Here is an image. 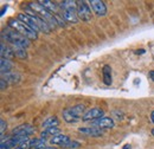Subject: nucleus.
Returning <instances> with one entry per match:
<instances>
[{
  "label": "nucleus",
  "instance_id": "5",
  "mask_svg": "<svg viewBox=\"0 0 154 149\" xmlns=\"http://www.w3.org/2000/svg\"><path fill=\"white\" fill-rule=\"evenodd\" d=\"M85 107L84 104H76L71 108H68L63 110V118L68 123H76L79 121L81 117L84 116L85 114Z\"/></svg>",
  "mask_w": 154,
  "mask_h": 149
},
{
  "label": "nucleus",
  "instance_id": "28",
  "mask_svg": "<svg viewBox=\"0 0 154 149\" xmlns=\"http://www.w3.org/2000/svg\"><path fill=\"white\" fill-rule=\"evenodd\" d=\"M149 78L152 79L154 82V70H152V71H149Z\"/></svg>",
  "mask_w": 154,
  "mask_h": 149
},
{
  "label": "nucleus",
  "instance_id": "4",
  "mask_svg": "<svg viewBox=\"0 0 154 149\" xmlns=\"http://www.w3.org/2000/svg\"><path fill=\"white\" fill-rule=\"evenodd\" d=\"M8 27H11L12 30L17 31L21 36L26 37L29 40H36L38 38V33L36 31H33L30 26H27L25 23H23L19 19H10L8 20Z\"/></svg>",
  "mask_w": 154,
  "mask_h": 149
},
{
  "label": "nucleus",
  "instance_id": "21",
  "mask_svg": "<svg viewBox=\"0 0 154 149\" xmlns=\"http://www.w3.org/2000/svg\"><path fill=\"white\" fill-rule=\"evenodd\" d=\"M2 78L7 82V83H10V84H16V83H19L20 81V74L18 72H10V74H6L2 76Z\"/></svg>",
  "mask_w": 154,
  "mask_h": 149
},
{
  "label": "nucleus",
  "instance_id": "11",
  "mask_svg": "<svg viewBox=\"0 0 154 149\" xmlns=\"http://www.w3.org/2000/svg\"><path fill=\"white\" fill-rule=\"evenodd\" d=\"M104 111L100 108H93V109H89L88 111L84 114V116L82 117V121H96L98 118L103 117Z\"/></svg>",
  "mask_w": 154,
  "mask_h": 149
},
{
  "label": "nucleus",
  "instance_id": "30",
  "mask_svg": "<svg viewBox=\"0 0 154 149\" xmlns=\"http://www.w3.org/2000/svg\"><path fill=\"white\" fill-rule=\"evenodd\" d=\"M143 52H145V50H137V51H136V53H137V55H139V53H140V55H142Z\"/></svg>",
  "mask_w": 154,
  "mask_h": 149
},
{
  "label": "nucleus",
  "instance_id": "17",
  "mask_svg": "<svg viewBox=\"0 0 154 149\" xmlns=\"http://www.w3.org/2000/svg\"><path fill=\"white\" fill-rule=\"evenodd\" d=\"M12 68H13V64L11 63V60H10V59L1 58V60H0V70H1V74H2V76H4V74H6L12 72V71H11V70H12Z\"/></svg>",
  "mask_w": 154,
  "mask_h": 149
},
{
  "label": "nucleus",
  "instance_id": "12",
  "mask_svg": "<svg viewBox=\"0 0 154 149\" xmlns=\"http://www.w3.org/2000/svg\"><path fill=\"white\" fill-rule=\"evenodd\" d=\"M93 124L97 127V128H103V129H112V128H114L115 127V122H114V120L113 118H110V117H101V118H98L96 121H93Z\"/></svg>",
  "mask_w": 154,
  "mask_h": 149
},
{
  "label": "nucleus",
  "instance_id": "1",
  "mask_svg": "<svg viewBox=\"0 0 154 149\" xmlns=\"http://www.w3.org/2000/svg\"><path fill=\"white\" fill-rule=\"evenodd\" d=\"M27 8L30 10V11H32L33 13H36L37 16H39L40 18H43L49 25H50V27H51V30L52 29H55L56 26H57V20L55 18V14L54 13H51L49 10H46L39 1H36V2H30V4H27Z\"/></svg>",
  "mask_w": 154,
  "mask_h": 149
},
{
  "label": "nucleus",
  "instance_id": "10",
  "mask_svg": "<svg viewBox=\"0 0 154 149\" xmlns=\"http://www.w3.org/2000/svg\"><path fill=\"white\" fill-rule=\"evenodd\" d=\"M13 135H18V136H30L32 134H35V128L31 124H20L18 127H16L12 130Z\"/></svg>",
  "mask_w": 154,
  "mask_h": 149
},
{
  "label": "nucleus",
  "instance_id": "22",
  "mask_svg": "<svg viewBox=\"0 0 154 149\" xmlns=\"http://www.w3.org/2000/svg\"><path fill=\"white\" fill-rule=\"evenodd\" d=\"M59 134V128L57 127H54V128H49V129H45V130H43L40 132V137L42 138H46V137H54V136H56Z\"/></svg>",
  "mask_w": 154,
  "mask_h": 149
},
{
  "label": "nucleus",
  "instance_id": "31",
  "mask_svg": "<svg viewBox=\"0 0 154 149\" xmlns=\"http://www.w3.org/2000/svg\"><path fill=\"white\" fill-rule=\"evenodd\" d=\"M45 149H57L56 147H46Z\"/></svg>",
  "mask_w": 154,
  "mask_h": 149
},
{
  "label": "nucleus",
  "instance_id": "23",
  "mask_svg": "<svg viewBox=\"0 0 154 149\" xmlns=\"http://www.w3.org/2000/svg\"><path fill=\"white\" fill-rule=\"evenodd\" d=\"M12 49H13V52H14V56L20 58V59H25L27 57L26 53V50L21 46H16V45H12Z\"/></svg>",
  "mask_w": 154,
  "mask_h": 149
},
{
  "label": "nucleus",
  "instance_id": "6",
  "mask_svg": "<svg viewBox=\"0 0 154 149\" xmlns=\"http://www.w3.org/2000/svg\"><path fill=\"white\" fill-rule=\"evenodd\" d=\"M77 16L82 21H89L93 18L90 5L87 1H78L77 2Z\"/></svg>",
  "mask_w": 154,
  "mask_h": 149
},
{
  "label": "nucleus",
  "instance_id": "7",
  "mask_svg": "<svg viewBox=\"0 0 154 149\" xmlns=\"http://www.w3.org/2000/svg\"><path fill=\"white\" fill-rule=\"evenodd\" d=\"M29 136H18V135H13L12 137L7 138L6 141H2L0 143V148L1 149H12L13 147H18L23 142L27 141Z\"/></svg>",
  "mask_w": 154,
  "mask_h": 149
},
{
  "label": "nucleus",
  "instance_id": "15",
  "mask_svg": "<svg viewBox=\"0 0 154 149\" xmlns=\"http://www.w3.org/2000/svg\"><path fill=\"white\" fill-rule=\"evenodd\" d=\"M0 55H1V58H6V59L13 58L14 52H13L12 46H8V45H5V43H1V45H0Z\"/></svg>",
  "mask_w": 154,
  "mask_h": 149
},
{
  "label": "nucleus",
  "instance_id": "3",
  "mask_svg": "<svg viewBox=\"0 0 154 149\" xmlns=\"http://www.w3.org/2000/svg\"><path fill=\"white\" fill-rule=\"evenodd\" d=\"M59 8L62 10L60 16L64 18L65 21L77 24L78 21V16H77V2L71 1V0H65L62 1L59 5Z\"/></svg>",
  "mask_w": 154,
  "mask_h": 149
},
{
  "label": "nucleus",
  "instance_id": "27",
  "mask_svg": "<svg viewBox=\"0 0 154 149\" xmlns=\"http://www.w3.org/2000/svg\"><path fill=\"white\" fill-rule=\"evenodd\" d=\"M0 84H1L0 89H1V91H4V90L6 89V87H7V82H6L4 78H1V81H0Z\"/></svg>",
  "mask_w": 154,
  "mask_h": 149
},
{
  "label": "nucleus",
  "instance_id": "25",
  "mask_svg": "<svg viewBox=\"0 0 154 149\" xmlns=\"http://www.w3.org/2000/svg\"><path fill=\"white\" fill-rule=\"evenodd\" d=\"M6 129H7V123L4 118H1L0 120V132H1V135H4V131Z\"/></svg>",
  "mask_w": 154,
  "mask_h": 149
},
{
  "label": "nucleus",
  "instance_id": "19",
  "mask_svg": "<svg viewBox=\"0 0 154 149\" xmlns=\"http://www.w3.org/2000/svg\"><path fill=\"white\" fill-rule=\"evenodd\" d=\"M30 148L31 149H45L46 148V142L44 138L38 137V138H33L30 142Z\"/></svg>",
  "mask_w": 154,
  "mask_h": 149
},
{
  "label": "nucleus",
  "instance_id": "29",
  "mask_svg": "<svg viewBox=\"0 0 154 149\" xmlns=\"http://www.w3.org/2000/svg\"><path fill=\"white\" fill-rule=\"evenodd\" d=\"M151 121H152V123L154 124V110L151 112Z\"/></svg>",
  "mask_w": 154,
  "mask_h": 149
},
{
  "label": "nucleus",
  "instance_id": "8",
  "mask_svg": "<svg viewBox=\"0 0 154 149\" xmlns=\"http://www.w3.org/2000/svg\"><path fill=\"white\" fill-rule=\"evenodd\" d=\"M90 7L93 8V11L95 12L98 17H103L107 14V6L104 4V1L102 0H90L89 1Z\"/></svg>",
  "mask_w": 154,
  "mask_h": 149
},
{
  "label": "nucleus",
  "instance_id": "20",
  "mask_svg": "<svg viewBox=\"0 0 154 149\" xmlns=\"http://www.w3.org/2000/svg\"><path fill=\"white\" fill-rule=\"evenodd\" d=\"M46 10H49L51 13H54V14H58V8H59V5H56L55 2H52V1H49V0H42V1H39Z\"/></svg>",
  "mask_w": 154,
  "mask_h": 149
},
{
  "label": "nucleus",
  "instance_id": "13",
  "mask_svg": "<svg viewBox=\"0 0 154 149\" xmlns=\"http://www.w3.org/2000/svg\"><path fill=\"white\" fill-rule=\"evenodd\" d=\"M78 131L81 134H84V135H88V136H91V137H98L103 134V131L97 127H82V128L78 129Z\"/></svg>",
  "mask_w": 154,
  "mask_h": 149
},
{
  "label": "nucleus",
  "instance_id": "2",
  "mask_svg": "<svg viewBox=\"0 0 154 149\" xmlns=\"http://www.w3.org/2000/svg\"><path fill=\"white\" fill-rule=\"evenodd\" d=\"M1 37L4 38L7 43H10L11 45H16V46H21L24 49L30 46V40L26 37L21 36L20 33H18L17 31L12 30L11 27H7L2 31Z\"/></svg>",
  "mask_w": 154,
  "mask_h": 149
},
{
  "label": "nucleus",
  "instance_id": "16",
  "mask_svg": "<svg viewBox=\"0 0 154 149\" xmlns=\"http://www.w3.org/2000/svg\"><path fill=\"white\" fill-rule=\"evenodd\" d=\"M102 74H103V83L106 85H110L113 83V78H112V68L110 65L106 64L102 68Z\"/></svg>",
  "mask_w": 154,
  "mask_h": 149
},
{
  "label": "nucleus",
  "instance_id": "32",
  "mask_svg": "<svg viewBox=\"0 0 154 149\" xmlns=\"http://www.w3.org/2000/svg\"><path fill=\"white\" fill-rule=\"evenodd\" d=\"M152 135H153V136H154V128H153V129H152Z\"/></svg>",
  "mask_w": 154,
  "mask_h": 149
},
{
  "label": "nucleus",
  "instance_id": "24",
  "mask_svg": "<svg viewBox=\"0 0 154 149\" xmlns=\"http://www.w3.org/2000/svg\"><path fill=\"white\" fill-rule=\"evenodd\" d=\"M79 147V143L78 142H76V141H70L69 143H66L63 148L65 149H75V148H78Z\"/></svg>",
  "mask_w": 154,
  "mask_h": 149
},
{
  "label": "nucleus",
  "instance_id": "9",
  "mask_svg": "<svg viewBox=\"0 0 154 149\" xmlns=\"http://www.w3.org/2000/svg\"><path fill=\"white\" fill-rule=\"evenodd\" d=\"M17 18L21 20L23 23H25L27 26H30L33 31H36L37 33L40 32V30H39L38 25H37V21H36V19L33 16H31V14H27V13H19L18 14V17Z\"/></svg>",
  "mask_w": 154,
  "mask_h": 149
},
{
  "label": "nucleus",
  "instance_id": "14",
  "mask_svg": "<svg viewBox=\"0 0 154 149\" xmlns=\"http://www.w3.org/2000/svg\"><path fill=\"white\" fill-rule=\"evenodd\" d=\"M71 140L69 138V136L63 135V134H58L56 136H54L52 138H50V143L51 144H54V146H60V147H64Z\"/></svg>",
  "mask_w": 154,
  "mask_h": 149
},
{
  "label": "nucleus",
  "instance_id": "18",
  "mask_svg": "<svg viewBox=\"0 0 154 149\" xmlns=\"http://www.w3.org/2000/svg\"><path fill=\"white\" fill-rule=\"evenodd\" d=\"M58 124H59V121H58V118L56 117V116H52V117H49V118H46V120L43 122V124H42V128H43V130H45V129H49V128L58 127Z\"/></svg>",
  "mask_w": 154,
  "mask_h": 149
},
{
  "label": "nucleus",
  "instance_id": "26",
  "mask_svg": "<svg viewBox=\"0 0 154 149\" xmlns=\"http://www.w3.org/2000/svg\"><path fill=\"white\" fill-rule=\"evenodd\" d=\"M30 142H31V140H27V141L23 142L21 144H19L16 149H29L30 148Z\"/></svg>",
  "mask_w": 154,
  "mask_h": 149
}]
</instances>
